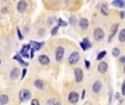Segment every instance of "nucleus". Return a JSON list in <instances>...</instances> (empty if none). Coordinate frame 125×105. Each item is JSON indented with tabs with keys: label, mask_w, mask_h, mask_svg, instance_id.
<instances>
[{
	"label": "nucleus",
	"mask_w": 125,
	"mask_h": 105,
	"mask_svg": "<svg viewBox=\"0 0 125 105\" xmlns=\"http://www.w3.org/2000/svg\"><path fill=\"white\" fill-rule=\"evenodd\" d=\"M30 97H31V92L29 90L24 89V90L20 91V93H19V100H20V102H25V101H28Z\"/></svg>",
	"instance_id": "nucleus-1"
},
{
	"label": "nucleus",
	"mask_w": 125,
	"mask_h": 105,
	"mask_svg": "<svg viewBox=\"0 0 125 105\" xmlns=\"http://www.w3.org/2000/svg\"><path fill=\"white\" fill-rule=\"evenodd\" d=\"M64 55H65V49L62 46H58L55 50V57H56V60L58 62H61L62 59H64Z\"/></svg>",
	"instance_id": "nucleus-2"
},
{
	"label": "nucleus",
	"mask_w": 125,
	"mask_h": 105,
	"mask_svg": "<svg viewBox=\"0 0 125 105\" xmlns=\"http://www.w3.org/2000/svg\"><path fill=\"white\" fill-rule=\"evenodd\" d=\"M93 37L95 41H102L104 38V32L101 28H97L93 31Z\"/></svg>",
	"instance_id": "nucleus-3"
},
{
	"label": "nucleus",
	"mask_w": 125,
	"mask_h": 105,
	"mask_svg": "<svg viewBox=\"0 0 125 105\" xmlns=\"http://www.w3.org/2000/svg\"><path fill=\"white\" fill-rule=\"evenodd\" d=\"M79 58H80V55L78 52H73L70 54V56H69L68 58V61L70 65H76L78 61H79Z\"/></svg>",
	"instance_id": "nucleus-4"
},
{
	"label": "nucleus",
	"mask_w": 125,
	"mask_h": 105,
	"mask_svg": "<svg viewBox=\"0 0 125 105\" xmlns=\"http://www.w3.org/2000/svg\"><path fill=\"white\" fill-rule=\"evenodd\" d=\"M78 100H79V94L77 92H75V91H73V92H70L68 94V101L71 104H76L78 102Z\"/></svg>",
	"instance_id": "nucleus-5"
},
{
	"label": "nucleus",
	"mask_w": 125,
	"mask_h": 105,
	"mask_svg": "<svg viewBox=\"0 0 125 105\" xmlns=\"http://www.w3.org/2000/svg\"><path fill=\"white\" fill-rule=\"evenodd\" d=\"M26 8H28V3H26V1H24V0H20L19 3H18V6H17L18 12L23 13L24 11L26 10Z\"/></svg>",
	"instance_id": "nucleus-6"
},
{
	"label": "nucleus",
	"mask_w": 125,
	"mask_h": 105,
	"mask_svg": "<svg viewBox=\"0 0 125 105\" xmlns=\"http://www.w3.org/2000/svg\"><path fill=\"white\" fill-rule=\"evenodd\" d=\"M75 78L77 82H81L82 79H83V72H82V70L80 68L75 69Z\"/></svg>",
	"instance_id": "nucleus-7"
},
{
	"label": "nucleus",
	"mask_w": 125,
	"mask_h": 105,
	"mask_svg": "<svg viewBox=\"0 0 125 105\" xmlns=\"http://www.w3.org/2000/svg\"><path fill=\"white\" fill-rule=\"evenodd\" d=\"M39 62L41 65H43V66H47L50 64V58L46 55H41V56H39Z\"/></svg>",
	"instance_id": "nucleus-8"
},
{
	"label": "nucleus",
	"mask_w": 125,
	"mask_h": 105,
	"mask_svg": "<svg viewBox=\"0 0 125 105\" xmlns=\"http://www.w3.org/2000/svg\"><path fill=\"white\" fill-rule=\"evenodd\" d=\"M108 68H109L108 64H106V62H104V61L100 62L99 66H98V70H99L100 73H105L106 71H108Z\"/></svg>",
	"instance_id": "nucleus-9"
},
{
	"label": "nucleus",
	"mask_w": 125,
	"mask_h": 105,
	"mask_svg": "<svg viewBox=\"0 0 125 105\" xmlns=\"http://www.w3.org/2000/svg\"><path fill=\"white\" fill-rule=\"evenodd\" d=\"M79 25L82 30H87L89 28V21L86 19V18H81L79 21Z\"/></svg>",
	"instance_id": "nucleus-10"
},
{
	"label": "nucleus",
	"mask_w": 125,
	"mask_h": 105,
	"mask_svg": "<svg viewBox=\"0 0 125 105\" xmlns=\"http://www.w3.org/2000/svg\"><path fill=\"white\" fill-rule=\"evenodd\" d=\"M92 90L94 93H99L102 90V83L100 81H95L92 86Z\"/></svg>",
	"instance_id": "nucleus-11"
},
{
	"label": "nucleus",
	"mask_w": 125,
	"mask_h": 105,
	"mask_svg": "<svg viewBox=\"0 0 125 105\" xmlns=\"http://www.w3.org/2000/svg\"><path fill=\"white\" fill-rule=\"evenodd\" d=\"M80 47L82 48V50H87L88 48H90L91 47V44H90V42H89V39L88 38H84L83 41L80 43Z\"/></svg>",
	"instance_id": "nucleus-12"
},
{
	"label": "nucleus",
	"mask_w": 125,
	"mask_h": 105,
	"mask_svg": "<svg viewBox=\"0 0 125 105\" xmlns=\"http://www.w3.org/2000/svg\"><path fill=\"white\" fill-rule=\"evenodd\" d=\"M119 26L120 25L117 23H115V24H113V25H112V28H111V35H110V37H109V41H110V42H111V39L113 38V36L116 34L117 30H119Z\"/></svg>",
	"instance_id": "nucleus-13"
},
{
	"label": "nucleus",
	"mask_w": 125,
	"mask_h": 105,
	"mask_svg": "<svg viewBox=\"0 0 125 105\" xmlns=\"http://www.w3.org/2000/svg\"><path fill=\"white\" fill-rule=\"evenodd\" d=\"M19 75H20V69L19 68H13V70H11V72H10V78L14 80L19 77Z\"/></svg>",
	"instance_id": "nucleus-14"
},
{
	"label": "nucleus",
	"mask_w": 125,
	"mask_h": 105,
	"mask_svg": "<svg viewBox=\"0 0 125 105\" xmlns=\"http://www.w3.org/2000/svg\"><path fill=\"white\" fill-rule=\"evenodd\" d=\"M34 86L36 89H40V90H43L44 86H45V83H44L42 80H35L34 81Z\"/></svg>",
	"instance_id": "nucleus-15"
},
{
	"label": "nucleus",
	"mask_w": 125,
	"mask_h": 105,
	"mask_svg": "<svg viewBox=\"0 0 125 105\" xmlns=\"http://www.w3.org/2000/svg\"><path fill=\"white\" fill-rule=\"evenodd\" d=\"M30 45H33V46H34V48H33L34 50H40L42 46L44 45V42H41V43H39V42H31Z\"/></svg>",
	"instance_id": "nucleus-16"
},
{
	"label": "nucleus",
	"mask_w": 125,
	"mask_h": 105,
	"mask_svg": "<svg viewBox=\"0 0 125 105\" xmlns=\"http://www.w3.org/2000/svg\"><path fill=\"white\" fill-rule=\"evenodd\" d=\"M100 10H101V13H102L103 15H108L109 13H110V12H109V6H108V4H105V3L102 4V6H101V9H100Z\"/></svg>",
	"instance_id": "nucleus-17"
},
{
	"label": "nucleus",
	"mask_w": 125,
	"mask_h": 105,
	"mask_svg": "<svg viewBox=\"0 0 125 105\" xmlns=\"http://www.w3.org/2000/svg\"><path fill=\"white\" fill-rule=\"evenodd\" d=\"M112 4L114 7H119V8H124V1L123 0H113Z\"/></svg>",
	"instance_id": "nucleus-18"
},
{
	"label": "nucleus",
	"mask_w": 125,
	"mask_h": 105,
	"mask_svg": "<svg viewBox=\"0 0 125 105\" xmlns=\"http://www.w3.org/2000/svg\"><path fill=\"white\" fill-rule=\"evenodd\" d=\"M8 101H9L8 95H6V94L0 95V105H6L8 103Z\"/></svg>",
	"instance_id": "nucleus-19"
},
{
	"label": "nucleus",
	"mask_w": 125,
	"mask_h": 105,
	"mask_svg": "<svg viewBox=\"0 0 125 105\" xmlns=\"http://www.w3.org/2000/svg\"><path fill=\"white\" fill-rule=\"evenodd\" d=\"M119 41L121 43H124L125 42V30H121V32L119 34Z\"/></svg>",
	"instance_id": "nucleus-20"
},
{
	"label": "nucleus",
	"mask_w": 125,
	"mask_h": 105,
	"mask_svg": "<svg viewBox=\"0 0 125 105\" xmlns=\"http://www.w3.org/2000/svg\"><path fill=\"white\" fill-rule=\"evenodd\" d=\"M13 58H14V59H17L18 60V61H19L20 62V64H21V65H23V66H28V65H29V62H24V60L23 59H22V58L21 57H20V56H14V57H13Z\"/></svg>",
	"instance_id": "nucleus-21"
},
{
	"label": "nucleus",
	"mask_w": 125,
	"mask_h": 105,
	"mask_svg": "<svg viewBox=\"0 0 125 105\" xmlns=\"http://www.w3.org/2000/svg\"><path fill=\"white\" fill-rule=\"evenodd\" d=\"M120 54H121V50L119 49V48H113L112 49V55H113V57H119L120 56Z\"/></svg>",
	"instance_id": "nucleus-22"
},
{
	"label": "nucleus",
	"mask_w": 125,
	"mask_h": 105,
	"mask_svg": "<svg viewBox=\"0 0 125 105\" xmlns=\"http://www.w3.org/2000/svg\"><path fill=\"white\" fill-rule=\"evenodd\" d=\"M105 55H106V52H105V50H102V52L97 56V59H98V60H102V59L104 58V56H105Z\"/></svg>",
	"instance_id": "nucleus-23"
},
{
	"label": "nucleus",
	"mask_w": 125,
	"mask_h": 105,
	"mask_svg": "<svg viewBox=\"0 0 125 105\" xmlns=\"http://www.w3.org/2000/svg\"><path fill=\"white\" fill-rule=\"evenodd\" d=\"M58 28H59V26H58V25H56L55 28H53V29H52V31H51V34H52L53 36H55V35L57 34V32H58Z\"/></svg>",
	"instance_id": "nucleus-24"
},
{
	"label": "nucleus",
	"mask_w": 125,
	"mask_h": 105,
	"mask_svg": "<svg viewBox=\"0 0 125 105\" xmlns=\"http://www.w3.org/2000/svg\"><path fill=\"white\" fill-rule=\"evenodd\" d=\"M31 49V45L29 44V45H24L23 46V48H22V52H24V53H29V50Z\"/></svg>",
	"instance_id": "nucleus-25"
},
{
	"label": "nucleus",
	"mask_w": 125,
	"mask_h": 105,
	"mask_svg": "<svg viewBox=\"0 0 125 105\" xmlns=\"http://www.w3.org/2000/svg\"><path fill=\"white\" fill-rule=\"evenodd\" d=\"M58 26H67V22H65L62 19H58Z\"/></svg>",
	"instance_id": "nucleus-26"
},
{
	"label": "nucleus",
	"mask_w": 125,
	"mask_h": 105,
	"mask_svg": "<svg viewBox=\"0 0 125 105\" xmlns=\"http://www.w3.org/2000/svg\"><path fill=\"white\" fill-rule=\"evenodd\" d=\"M69 23L73 24V25H75L76 24V17H70L69 18Z\"/></svg>",
	"instance_id": "nucleus-27"
},
{
	"label": "nucleus",
	"mask_w": 125,
	"mask_h": 105,
	"mask_svg": "<svg viewBox=\"0 0 125 105\" xmlns=\"http://www.w3.org/2000/svg\"><path fill=\"white\" fill-rule=\"evenodd\" d=\"M19 54L22 56V57H24V58H30V56H29L28 53H24V52H22V50H21V52H20Z\"/></svg>",
	"instance_id": "nucleus-28"
},
{
	"label": "nucleus",
	"mask_w": 125,
	"mask_h": 105,
	"mask_svg": "<svg viewBox=\"0 0 125 105\" xmlns=\"http://www.w3.org/2000/svg\"><path fill=\"white\" fill-rule=\"evenodd\" d=\"M17 32H18V37H19V39H21V41H22V39L24 38V36H23V35H22V33L20 32V30H19V29H18V30H17Z\"/></svg>",
	"instance_id": "nucleus-29"
},
{
	"label": "nucleus",
	"mask_w": 125,
	"mask_h": 105,
	"mask_svg": "<svg viewBox=\"0 0 125 105\" xmlns=\"http://www.w3.org/2000/svg\"><path fill=\"white\" fill-rule=\"evenodd\" d=\"M31 105H40V102L37 99H34L32 100V102H31Z\"/></svg>",
	"instance_id": "nucleus-30"
},
{
	"label": "nucleus",
	"mask_w": 125,
	"mask_h": 105,
	"mask_svg": "<svg viewBox=\"0 0 125 105\" xmlns=\"http://www.w3.org/2000/svg\"><path fill=\"white\" fill-rule=\"evenodd\" d=\"M55 104V100L54 99H51L50 101L47 102V105H54Z\"/></svg>",
	"instance_id": "nucleus-31"
},
{
	"label": "nucleus",
	"mask_w": 125,
	"mask_h": 105,
	"mask_svg": "<svg viewBox=\"0 0 125 105\" xmlns=\"http://www.w3.org/2000/svg\"><path fill=\"white\" fill-rule=\"evenodd\" d=\"M25 75H26V69H23V71H22V76H21V79H24Z\"/></svg>",
	"instance_id": "nucleus-32"
},
{
	"label": "nucleus",
	"mask_w": 125,
	"mask_h": 105,
	"mask_svg": "<svg viewBox=\"0 0 125 105\" xmlns=\"http://www.w3.org/2000/svg\"><path fill=\"white\" fill-rule=\"evenodd\" d=\"M84 62H86V68L87 69H90V62H89L88 60H84Z\"/></svg>",
	"instance_id": "nucleus-33"
},
{
	"label": "nucleus",
	"mask_w": 125,
	"mask_h": 105,
	"mask_svg": "<svg viewBox=\"0 0 125 105\" xmlns=\"http://www.w3.org/2000/svg\"><path fill=\"white\" fill-rule=\"evenodd\" d=\"M120 62H121V64H124L125 62V56H122V57L120 58Z\"/></svg>",
	"instance_id": "nucleus-34"
},
{
	"label": "nucleus",
	"mask_w": 125,
	"mask_h": 105,
	"mask_svg": "<svg viewBox=\"0 0 125 105\" xmlns=\"http://www.w3.org/2000/svg\"><path fill=\"white\" fill-rule=\"evenodd\" d=\"M122 94H125V83L122 84Z\"/></svg>",
	"instance_id": "nucleus-35"
},
{
	"label": "nucleus",
	"mask_w": 125,
	"mask_h": 105,
	"mask_svg": "<svg viewBox=\"0 0 125 105\" xmlns=\"http://www.w3.org/2000/svg\"><path fill=\"white\" fill-rule=\"evenodd\" d=\"M31 54H30V58H32L33 56H34V53H35V50L34 49H31V52H30Z\"/></svg>",
	"instance_id": "nucleus-36"
},
{
	"label": "nucleus",
	"mask_w": 125,
	"mask_h": 105,
	"mask_svg": "<svg viewBox=\"0 0 125 105\" xmlns=\"http://www.w3.org/2000/svg\"><path fill=\"white\" fill-rule=\"evenodd\" d=\"M7 9H8V8H7V7H3V8H2V9H1V12L6 13V12H7V11H8V10H7Z\"/></svg>",
	"instance_id": "nucleus-37"
},
{
	"label": "nucleus",
	"mask_w": 125,
	"mask_h": 105,
	"mask_svg": "<svg viewBox=\"0 0 125 105\" xmlns=\"http://www.w3.org/2000/svg\"><path fill=\"white\" fill-rule=\"evenodd\" d=\"M115 99H116V100H120V94H119V93H116V94H115Z\"/></svg>",
	"instance_id": "nucleus-38"
},
{
	"label": "nucleus",
	"mask_w": 125,
	"mask_h": 105,
	"mask_svg": "<svg viewBox=\"0 0 125 105\" xmlns=\"http://www.w3.org/2000/svg\"><path fill=\"white\" fill-rule=\"evenodd\" d=\"M120 15H121V19H124V12H123V11L121 12V14H120Z\"/></svg>",
	"instance_id": "nucleus-39"
},
{
	"label": "nucleus",
	"mask_w": 125,
	"mask_h": 105,
	"mask_svg": "<svg viewBox=\"0 0 125 105\" xmlns=\"http://www.w3.org/2000/svg\"><path fill=\"white\" fill-rule=\"evenodd\" d=\"M84 93H86V92L83 91V92H82V95H81V99H83V97H84Z\"/></svg>",
	"instance_id": "nucleus-40"
},
{
	"label": "nucleus",
	"mask_w": 125,
	"mask_h": 105,
	"mask_svg": "<svg viewBox=\"0 0 125 105\" xmlns=\"http://www.w3.org/2000/svg\"><path fill=\"white\" fill-rule=\"evenodd\" d=\"M54 105H62L61 103H59V102H55V104Z\"/></svg>",
	"instance_id": "nucleus-41"
},
{
	"label": "nucleus",
	"mask_w": 125,
	"mask_h": 105,
	"mask_svg": "<svg viewBox=\"0 0 125 105\" xmlns=\"http://www.w3.org/2000/svg\"><path fill=\"white\" fill-rule=\"evenodd\" d=\"M0 64H1V59H0Z\"/></svg>",
	"instance_id": "nucleus-42"
}]
</instances>
